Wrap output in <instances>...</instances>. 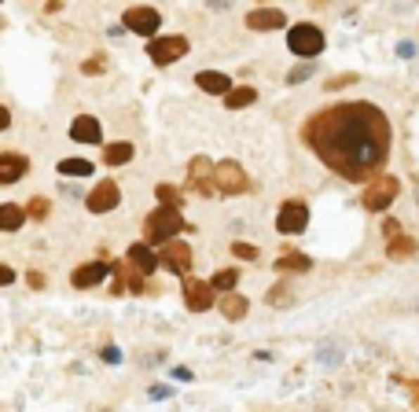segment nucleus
<instances>
[{"instance_id": "nucleus-22", "label": "nucleus", "mask_w": 419, "mask_h": 412, "mask_svg": "<svg viewBox=\"0 0 419 412\" xmlns=\"http://www.w3.org/2000/svg\"><path fill=\"white\" fill-rule=\"evenodd\" d=\"M129 158H133V144H125V140L110 144L107 151H103V162H107V166H122V162H129Z\"/></svg>"}, {"instance_id": "nucleus-29", "label": "nucleus", "mask_w": 419, "mask_h": 412, "mask_svg": "<svg viewBox=\"0 0 419 412\" xmlns=\"http://www.w3.org/2000/svg\"><path fill=\"white\" fill-rule=\"evenodd\" d=\"M269 306H276V309L291 306V287H287V284H276V287L269 291Z\"/></svg>"}, {"instance_id": "nucleus-15", "label": "nucleus", "mask_w": 419, "mask_h": 412, "mask_svg": "<svg viewBox=\"0 0 419 412\" xmlns=\"http://www.w3.org/2000/svg\"><path fill=\"white\" fill-rule=\"evenodd\" d=\"M107 269H110L107 261H85V266H77V269H74L70 284H74V287H82V291H85V287H96V284H100V280L107 276Z\"/></svg>"}, {"instance_id": "nucleus-3", "label": "nucleus", "mask_w": 419, "mask_h": 412, "mask_svg": "<svg viewBox=\"0 0 419 412\" xmlns=\"http://www.w3.org/2000/svg\"><path fill=\"white\" fill-rule=\"evenodd\" d=\"M287 48L302 59H313V56L324 52V30L313 26V23H298V26L287 30Z\"/></svg>"}, {"instance_id": "nucleus-35", "label": "nucleus", "mask_w": 419, "mask_h": 412, "mask_svg": "<svg viewBox=\"0 0 419 412\" xmlns=\"http://www.w3.org/2000/svg\"><path fill=\"white\" fill-rule=\"evenodd\" d=\"M11 125V114H8V107H0V129H8Z\"/></svg>"}, {"instance_id": "nucleus-28", "label": "nucleus", "mask_w": 419, "mask_h": 412, "mask_svg": "<svg viewBox=\"0 0 419 412\" xmlns=\"http://www.w3.org/2000/svg\"><path fill=\"white\" fill-rule=\"evenodd\" d=\"M313 70H316V63H313V59H305V63H298V67H295L291 74H287V85H302V81H305V77H309Z\"/></svg>"}, {"instance_id": "nucleus-36", "label": "nucleus", "mask_w": 419, "mask_h": 412, "mask_svg": "<svg viewBox=\"0 0 419 412\" xmlns=\"http://www.w3.org/2000/svg\"><path fill=\"white\" fill-rule=\"evenodd\" d=\"M118 357H122V354L115 350V346H107V350H103V361H118Z\"/></svg>"}, {"instance_id": "nucleus-12", "label": "nucleus", "mask_w": 419, "mask_h": 412, "mask_svg": "<svg viewBox=\"0 0 419 412\" xmlns=\"http://www.w3.org/2000/svg\"><path fill=\"white\" fill-rule=\"evenodd\" d=\"M118 203H122V192H118L115 180H100V185L89 192V210L92 213H110Z\"/></svg>"}, {"instance_id": "nucleus-33", "label": "nucleus", "mask_w": 419, "mask_h": 412, "mask_svg": "<svg viewBox=\"0 0 419 412\" xmlns=\"http://www.w3.org/2000/svg\"><path fill=\"white\" fill-rule=\"evenodd\" d=\"M382 232H386V239H397V236H401V225H397V221H386Z\"/></svg>"}, {"instance_id": "nucleus-24", "label": "nucleus", "mask_w": 419, "mask_h": 412, "mask_svg": "<svg viewBox=\"0 0 419 412\" xmlns=\"http://www.w3.org/2000/svg\"><path fill=\"white\" fill-rule=\"evenodd\" d=\"M276 269H280V273H309L313 261L305 258V254H283V258L276 261Z\"/></svg>"}, {"instance_id": "nucleus-11", "label": "nucleus", "mask_w": 419, "mask_h": 412, "mask_svg": "<svg viewBox=\"0 0 419 412\" xmlns=\"http://www.w3.org/2000/svg\"><path fill=\"white\" fill-rule=\"evenodd\" d=\"M214 284H206V280H184V306L191 313H206L214 306Z\"/></svg>"}, {"instance_id": "nucleus-14", "label": "nucleus", "mask_w": 419, "mask_h": 412, "mask_svg": "<svg viewBox=\"0 0 419 412\" xmlns=\"http://www.w3.org/2000/svg\"><path fill=\"white\" fill-rule=\"evenodd\" d=\"M30 173V158L15 155V151H4L0 155V185H15L19 177Z\"/></svg>"}, {"instance_id": "nucleus-7", "label": "nucleus", "mask_w": 419, "mask_h": 412, "mask_svg": "<svg viewBox=\"0 0 419 412\" xmlns=\"http://www.w3.org/2000/svg\"><path fill=\"white\" fill-rule=\"evenodd\" d=\"M188 177H191V188H195L199 195H217V166L210 158L195 155L191 158V166H188Z\"/></svg>"}, {"instance_id": "nucleus-8", "label": "nucleus", "mask_w": 419, "mask_h": 412, "mask_svg": "<svg viewBox=\"0 0 419 412\" xmlns=\"http://www.w3.org/2000/svg\"><path fill=\"white\" fill-rule=\"evenodd\" d=\"M305 225H309V206H305V203H298V199H287V203L280 206L276 228H280L283 236H298Z\"/></svg>"}, {"instance_id": "nucleus-23", "label": "nucleus", "mask_w": 419, "mask_h": 412, "mask_svg": "<svg viewBox=\"0 0 419 412\" xmlns=\"http://www.w3.org/2000/svg\"><path fill=\"white\" fill-rule=\"evenodd\" d=\"M59 173L63 177H92V162L89 158H63Z\"/></svg>"}, {"instance_id": "nucleus-21", "label": "nucleus", "mask_w": 419, "mask_h": 412, "mask_svg": "<svg viewBox=\"0 0 419 412\" xmlns=\"http://www.w3.org/2000/svg\"><path fill=\"white\" fill-rule=\"evenodd\" d=\"M254 100H257V89L239 85V89H232L228 96H224V107H228V111H239V107H250Z\"/></svg>"}, {"instance_id": "nucleus-19", "label": "nucleus", "mask_w": 419, "mask_h": 412, "mask_svg": "<svg viewBox=\"0 0 419 412\" xmlns=\"http://www.w3.org/2000/svg\"><path fill=\"white\" fill-rule=\"evenodd\" d=\"M26 206H19V203H4L0 206V228L4 232H15V228H22V221H26Z\"/></svg>"}, {"instance_id": "nucleus-1", "label": "nucleus", "mask_w": 419, "mask_h": 412, "mask_svg": "<svg viewBox=\"0 0 419 412\" xmlns=\"http://www.w3.org/2000/svg\"><path fill=\"white\" fill-rule=\"evenodd\" d=\"M305 144L338 177L368 180L390 158V118L375 104H335L309 118Z\"/></svg>"}, {"instance_id": "nucleus-5", "label": "nucleus", "mask_w": 419, "mask_h": 412, "mask_svg": "<svg viewBox=\"0 0 419 412\" xmlns=\"http://www.w3.org/2000/svg\"><path fill=\"white\" fill-rule=\"evenodd\" d=\"M148 56L158 63V67H169V63H176L181 56H188V37L173 34V37H155L148 44Z\"/></svg>"}, {"instance_id": "nucleus-20", "label": "nucleus", "mask_w": 419, "mask_h": 412, "mask_svg": "<svg viewBox=\"0 0 419 412\" xmlns=\"http://www.w3.org/2000/svg\"><path fill=\"white\" fill-rule=\"evenodd\" d=\"M247 299H243V294H236V291H228V294H224V299H221V313H224V317H228V320H243L247 317Z\"/></svg>"}, {"instance_id": "nucleus-4", "label": "nucleus", "mask_w": 419, "mask_h": 412, "mask_svg": "<svg viewBox=\"0 0 419 412\" xmlns=\"http://www.w3.org/2000/svg\"><path fill=\"white\" fill-rule=\"evenodd\" d=\"M397 192H401V180H397V177H390V173H382V177H375L372 185L364 188L361 206H364V210H372V213H382L386 206H390V203L397 199Z\"/></svg>"}, {"instance_id": "nucleus-27", "label": "nucleus", "mask_w": 419, "mask_h": 412, "mask_svg": "<svg viewBox=\"0 0 419 412\" xmlns=\"http://www.w3.org/2000/svg\"><path fill=\"white\" fill-rule=\"evenodd\" d=\"M210 284H214L217 291H224V294H228V291H236V284H239V273H236V269H221L214 280H210Z\"/></svg>"}, {"instance_id": "nucleus-17", "label": "nucleus", "mask_w": 419, "mask_h": 412, "mask_svg": "<svg viewBox=\"0 0 419 412\" xmlns=\"http://www.w3.org/2000/svg\"><path fill=\"white\" fill-rule=\"evenodd\" d=\"M195 85H199L202 92H210V96H228V92H232L228 74H217V70H199V74H195Z\"/></svg>"}, {"instance_id": "nucleus-30", "label": "nucleus", "mask_w": 419, "mask_h": 412, "mask_svg": "<svg viewBox=\"0 0 419 412\" xmlns=\"http://www.w3.org/2000/svg\"><path fill=\"white\" fill-rule=\"evenodd\" d=\"M232 254L243 258V261H254V258H257V246H250V243H232Z\"/></svg>"}, {"instance_id": "nucleus-25", "label": "nucleus", "mask_w": 419, "mask_h": 412, "mask_svg": "<svg viewBox=\"0 0 419 412\" xmlns=\"http://www.w3.org/2000/svg\"><path fill=\"white\" fill-rule=\"evenodd\" d=\"M155 195H158V203H162V206H181L184 203V192L173 188V185H158Z\"/></svg>"}, {"instance_id": "nucleus-34", "label": "nucleus", "mask_w": 419, "mask_h": 412, "mask_svg": "<svg viewBox=\"0 0 419 412\" xmlns=\"http://www.w3.org/2000/svg\"><path fill=\"white\" fill-rule=\"evenodd\" d=\"M26 280H30V287H44V276L41 273H30Z\"/></svg>"}, {"instance_id": "nucleus-9", "label": "nucleus", "mask_w": 419, "mask_h": 412, "mask_svg": "<svg viewBox=\"0 0 419 412\" xmlns=\"http://www.w3.org/2000/svg\"><path fill=\"white\" fill-rule=\"evenodd\" d=\"M217 188H221V195H239V192L250 188V180H247L239 162L224 158V162H217Z\"/></svg>"}, {"instance_id": "nucleus-16", "label": "nucleus", "mask_w": 419, "mask_h": 412, "mask_svg": "<svg viewBox=\"0 0 419 412\" xmlns=\"http://www.w3.org/2000/svg\"><path fill=\"white\" fill-rule=\"evenodd\" d=\"M129 261H133V266L143 273V276H151L158 266H162V261H158V254L151 251V246L148 243H133V246H129V254H125Z\"/></svg>"}, {"instance_id": "nucleus-26", "label": "nucleus", "mask_w": 419, "mask_h": 412, "mask_svg": "<svg viewBox=\"0 0 419 412\" xmlns=\"http://www.w3.org/2000/svg\"><path fill=\"white\" fill-rule=\"evenodd\" d=\"M412 254H415V239H412V236L390 239V258H412Z\"/></svg>"}, {"instance_id": "nucleus-13", "label": "nucleus", "mask_w": 419, "mask_h": 412, "mask_svg": "<svg viewBox=\"0 0 419 412\" xmlns=\"http://www.w3.org/2000/svg\"><path fill=\"white\" fill-rule=\"evenodd\" d=\"M247 26L254 34H272V30H283L287 26V15L280 8H257L247 15Z\"/></svg>"}, {"instance_id": "nucleus-2", "label": "nucleus", "mask_w": 419, "mask_h": 412, "mask_svg": "<svg viewBox=\"0 0 419 412\" xmlns=\"http://www.w3.org/2000/svg\"><path fill=\"white\" fill-rule=\"evenodd\" d=\"M184 228V218H181V206H155L148 213V221H143V243H169L176 232Z\"/></svg>"}, {"instance_id": "nucleus-18", "label": "nucleus", "mask_w": 419, "mask_h": 412, "mask_svg": "<svg viewBox=\"0 0 419 412\" xmlns=\"http://www.w3.org/2000/svg\"><path fill=\"white\" fill-rule=\"evenodd\" d=\"M70 137L77 144H100V122H96L92 114H77L74 125H70Z\"/></svg>"}, {"instance_id": "nucleus-31", "label": "nucleus", "mask_w": 419, "mask_h": 412, "mask_svg": "<svg viewBox=\"0 0 419 412\" xmlns=\"http://www.w3.org/2000/svg\"><path fill=\"white\" fill-rule=\"evenodd\" d=\"M30 218H37V221H44V218H48V199H41V195H37V199H34V203H30Z\"/></svg>"}, {"instance_id": "nucleus-32", "label": "nucleus", "mask_w": 419, "mask_h": 412, "mask_svg": "<svg viewBox=\"0 0 419 412\" xmlns=\"http://www.w3.org/2000/svg\"><path fill=\"white\" fill-rule=\"evenodd\" d=\"M82 70H85V74H100V70H103V56H96L92 63H82Z\"/></svg>"}, {"instance_id": "nucleus-6", "label": "nucleus", "mask_w": 419, "mask_h": 412, "mask_svg": "<svg viewBox=\"0 0 419 412\" xmlns=\"http://www.w3.org/2000/svg\"><path fill=\"white\" fill-rule=\"evenodd\" d=\"M122 26L129 30V34L155 37V30L162 26V15H158L155 8H129V11L122 15Z\"/></svg>"}, {"instance_id": "nucleus-10", "label": "nucleus", "mask_w": 419, "mask_h": 412, "mask_svg": "<svg viewBox=\"0 0 419 412\" xmlns=\"http://www.w3.org/2000/svg\"><path fill=\"white\" fill-rule=\"evenodd\" d=\"M158 261L169 269V273H188L191 269V246L188 243H181V239H169V243H162V251H158Z\"/></svg>"}]
</instances>
